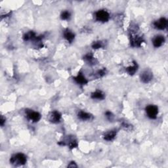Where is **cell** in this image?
<instances>
[{
  "label": "cell",
  "mask_w": 168,
  "mask_h": 168,
  "mask_svg": "<svg viewBox=\"0 0 168 168\" xmlns=\"http://www.w3.org/2000/svg\"><path fill=\"white\" fill-rule=\"evenodd\" d=\"M131 30H130V43L131 46L133 48H139L141 46L142 43L144 42L143 37H142L140 35H138L137 32V28H138L137 26H131Z\"/></svg>",
  "instance_id": "6da1fadb"
},
{
  "label": "cell",
  "mask_w": 168,
  "mask_h": 168,
  "mask_svg": "<svg viewBox=\"0 0 168 168\" xmlns=\"http://www.w3.org/2000/svg\"><path fill=\"white\" fill-rule=\"evenodd\" d=\"M26 162L27 158L22 153H17L13 154L10 158V163L15 166H23L26 163Z\"/></svg>",
  "instance_id": "7a4b0ae2"
},
{
  "label": "cell",
  "mask_w": 168,
  "mask_h": 168,
  "mask_svg": "<svg viewBox=\"0 0 168 168\" xmlns=\"http://www.w3.org/2000/svg\"><path fill=\"white\" fill-rule=\"evenodd\" d=\"M95 19L97 21L106 22L110 19L109 13L105 10H99L95 13Z\"/></svg>",
  "instance_id": "3957f363"
},
{
  "label": "cell",
  "mask_w": 168,
  "mask_h": 168,
  "mask_svg": "<svg viewBox=\"0 0 168 168\" xmlns=\"http://www.w3.org/2000/svg\"><path fill=\"white\" fill-rule=\"evenodd\" d=\"M146 112L147 116L150 119H156L158 114V108L155 105H149L146 107Z\"/></svg>",
  "instance_id": "277c9868"
},
{
  "label": "cell",
  "mask_w": 168,
  "mask_h": 168,
  "mask_svg": "<svg viewBox=\"0 0 168 168\" xmlns=\"http://www.w3.org/2000/svg\"><path fill=\"white\" fill-rule=\"evenodd\" d=\"M26 113L28 119L32 121L33 122H39L41 119V114L37 112H35L31 110H26Z\"/></svg>",
  "instance_id": "5b68a950"
},
{
  "label": "cell",
  "mask_w": 168,
  "mask_h": 168,
  "mask_svg": "<svg viewBox=\"0 0 168 168\" xmlns=\"http://www.w3.org/2000/svg\"><path fill=\"white\" fill-rule=\"evenodd\" d=\"M141 80L143 83L147 84L152 80L153 78V74L149 70H146L143 71L140 76Z\"/></svg>",
  "instance_id": "8992f818"
},
{
  "label": "cell",
  "mask_w": 168,
  "mask_h": 168,
  "mask_svg": "<svg viewBox=\"0 0 168 168\" xmlns=\"http://www.w3.org/2000/svg\"><path fill=\"white\" fill-rule=\"evenodd\" d=\"M167 20L166 18L162 17L160 19H158L154 22V28L158 29V30H164L165 28L167 27Z\"/></svg>",
  "instance_id": "52a82bcc"
},
{
  "label": "cell",
  "mask_w": 168,
  "mask_h": 168,
  "mask_svg": "<svg viewBox=\"0 0 168 168\" xmlns=\"http://www.w3.org/2000/svg\"><path fill=\"white\" fill-rule=\"evenodd\" d=\"M61 120V114L58 111H53L49 116V120L51 123H59Z\"/></svg>",
  "instance_id": "ba28073f"
},
{
  "label": "cell",
  "mask_w": 168,
  "mask_h": 168,
  "mask_svg": "<svg viewBox=\"0 0 168 168\" xmlns=\"http://www.w3.org/2000/svg\"><path fill=\"white\" fill-rule=\"evenodd\" d=\"M164 42H165V38L163 36H161V35L156 36L152 41L153 45H154L155 48H160V47L163 45Z\"/></svg>",
  "instance_id": "9c48e42d"
},
{
  "label": "cell",
  "mask_w": 168,
  "mask_h": 168,
  "mask_svg": "<svg viewBox=\"0 0 168 168\" xmlns=\"http://www.w3.org/2000/svg\"><path fill=\"white\" fill-rule=\"evenodd\" d=\"M117 134V131L116 130H111L108 131L107 132H106L103 135V138L105 141H111L114 139V138L116 137Z\"/></svg>",
  "instance_id": "30bf717a"
},
{
  "label": "cell",
  "mask_w": 168,
  "mask_h": 168,
  "mask_svg": "<svg viewBox=\"0 0 168 168\" xmlns=\"http://www.w3.org/2000/svg\"><path fill=\"white\" fill-rule=\"evenodd\" d=\"M74 79L76 83L79 85H86L88 83L87 79L85 78V76L81 73H79L77 76L74 77Z\"/></svg>",
  "instance_id": "8fae6325"
},
{
  "label": "cell",
  "mask_w": 168,
  "mask_h": 168,
  "mask_svg": "<svg viewBox=\"0 0 168 168\" xmlns=\"http://www.w3.org/2000/svg\"><path fill=\"white\" fill-rule=\"evenodd\" d=\"M84 60L86 62L87 64H90V65H95L96 64L97 61L95 58H94L92 53H88L85 55L84 57Z\"/></svg>",
  "instance_id": "7c38bea8"
},
{
  "label": "cell",
  "mask_w": 168,
  "mask_h": 168,
  "mask_svg": "<svg viewBox=\"0 0 168 168\" xmlns=\"http://www.w3.org/2000/svg\"><path fill=\"white\" fill-rule=\"evenodd\" d=\"M64 37L69 43H72L75 38V34L69 29H66L64 32Z\"/></svg>",
  "instance_id": "4fadbf2b"
},
{
  "label": "cell",
  "mask_w": 168,
  "mask_h": 168,
  "mask_svg": "<svg viewBox=\"0 0 168 168\" xmlns=\"http://www.w3.org/2000/svg\"><path fill=\"white\" fill-rule=\"evenodd\" d=\"M78 116L79 119L84 121L90 120L93 118L92 115L84 111H79L78 114Z\"/></svg>",
  "instance_id": "5bb4252c"
},
{
  "label": "cell",
  "mask_w": 168,
  "mask_h": 168,
  "mask_svg": "<svg viewBox=\"0 0 168 168\" xmlns=\"http://www.w3.org/2000/svg\"><path fill=\"white\" fill-rule=\"evenodd\" d=\"M138 70V64L135 61H133V65L130 66L125 68V71L130 76H133Z\"/></svg>",
  "instance_id": "9a60e30c"
},
{
  "label": "cell",
  "mask_w": 168,
  "mask_h": 168,
  "mask_svg": "<svg viewBox=\"0 0 168 168\" xmlns=\"http://www.w3.org/2000/svg\"><path fill=\"white\" fill-rule=\"evenodd\" d=\"M91 98L93 99H98V100H103L105 98V94L103 93L101 91L97 90L95 92L91 93Z\"/></svg>",
  "instance_id": "2e32d148"
},
{
  "label": "cell",
  "mask_w": 168,
  "mask_h": 168,
  "mask_svg": "<svg viewBox=\"0 0 168 168\" xmlns=\"http://www.w3.org/2000/svg\"><path fill=\"white\" fill-rule=\"evenodd\" d=\"M36 37L37 36L36 34H35L33 31H30L27 32V33H26L24 36H23V40L26 41H26H30V40L34 41Z\"/></svg>",
  "instance_id": "e0dca14e"
},
{
  "label": "cell",
  "mask_w": 168,
  "mask_h": 168,
  "mask_svg": "<svg viewBox=\"0 0 168 168\" xmlns=\"http://www.w3.org/2000/svg\"><path fill=\"white\" fill-rule=\"evenodd\" d=\"M106 74V69L103 68L100 70H98L97 72L95 73L94 74V78H102Z\"/></svg>",
  "instance_id": "ac0fdd59"
},
{
  "label": "cell",
  "mask_w": 168,
  "mask_h": 168,
  "mask_svg": "<svg viewBox=\"0 0 168 168\" xmlns=\"http://www.w3.org/2000/svg\"><path fill=\"white\" fill-rule=\"evenodd\" d=\"M68 146H69V148L70 149H73L76 148V147H78V144L77 141H76V139H74V138H72V139H71V140H70L69 143H68Z\"/></svg>",
  "instance_id": "d6986e66"
},
{
  "label": "cell",
  "mask_w": 168,
  "mask_h": 168,
  "mask_svg": "<svg viewBox=\"0 0 168 168\" xmlns=\"http://www.w3.org/2000/svg\"><path fill=\"white\" fill-rule=\"evenodd\" d=\"M70 17V13L67 11L62 12L61 14V18L62 20H68Z\"/></svg>",
  "instance_id": "ffe728a7"
},
{
  "label": "cell",
  "mask_w": 168,
  "mask_h": 168,
  "mask_svg": "<svg viewBox=\"0 0 168 168\" xmlns=\"http://www.w3.org/2000/svg\"><path fill=\"white\" fill-rule=\"evenodd\" d=\"M103 44L102 42H101V41H97V42H94L92 45V48L95 49H98L102 48Z\"/></svg>",
  "instance_id": "44dd1931"
},
{
  "label": "cell",
  "mask_w": 168,
  "mask_h": 168,
  "mask_svg": "<svg viewBox=\"0 0 168 168\" xmlns=\"http://www.w3.org/2000/svg\"><path fill=\"white\" fill-rule=\"evenodd\" d=\"M122 127L123 128L125 129V130H131V128H132V125L128 124V123H122Z\"/></svg>",
  "instance_id": "7402d4cb"
},
{
  "label": "cell",
  "mask_w": 168,
  "mask_h": 168,
  "mask_svg": "<svg viewBox=\"0 0 168 168\" xmlns=\"http://www.w3.org/2000/svg\"><path fill=\"white\" fill-rule=\"evenodd\" d=\"M106 116L107 117V118L109 120H112V118L114 117L113 114H112L110 112H109V111H108V112H106Z\"/></svg>",
  "instance_id": "603a6c76"
},
{
  "label": "cell",
  "mask_w": 168,
  "mask_h": 168,
  "mask_svg": "<svg viewBox=\"0 0 168 168\" xmlns=\"http://www.w3.org/2000/svg\"><path fill=\"white\" fill-rule=\"evenodd\" d=\"M5 123V118L3 116H1V118H0V125L3 127Z\"/></svg>",
  "instance_id": "cb8c5ba5"
},
{
  "label": "cell",
  "mask_w": 168,
  "mask_h": 168,
  "mask_svg": "<svg viewBox=\"0 0 168 168\" xmlns=\"http://www.w3.org/2000/svg\"><path fill=\"white\" fill-rule=\"evenodd\" d=\"M68 167H77L78 166H77V165L74 162H71L69 164L68 166Z\"/></svg>",
  "instance_id": "d4e9b609"
},
{
  "label": "cell",
  "mask_w": 168,
  "mask_h": 168,
  "mask_svg": "<svg viewBox=\"0 0 168 168\" xmlns=\"http://www.w3.org/2000/svg\"><path fill=\"white\" fill-rule=\"evenodd\" d=\"M58 144H59V145H61V146H65L66 145V143L65 142H64V141H60V142H58Z\"/></svg>",
  "instance_id": "484cf974"
}]
</instances>
